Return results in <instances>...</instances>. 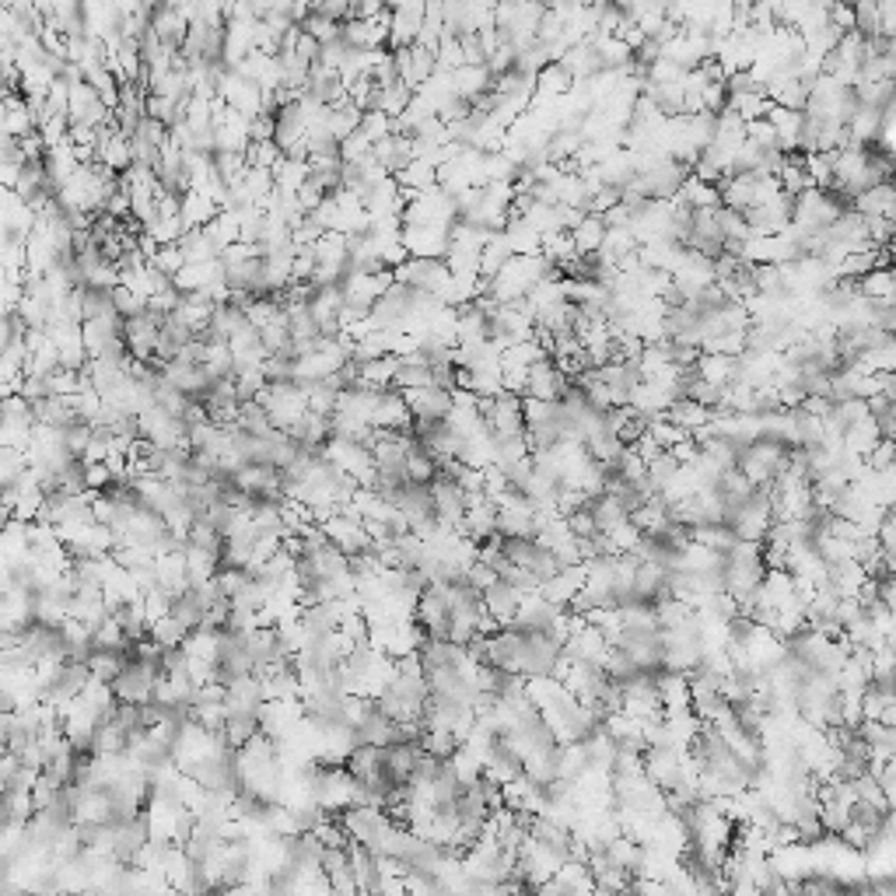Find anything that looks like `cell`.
Listing matches in <instances>:
<instances>
[{"instance_id": "obj_10", "label": "cell", "mask_w": 896, "mask_h": 896, "mask_svg": "<svg viewBox=\"0 0 896 896\" xmlns=\"http://www.w3.org/2000/svg\"><path fill=\"white\" fill-rule=\"evenodd\" d=\"M399 189H410V193H427V189H438V165L431 161H413L406 172L396 175Z\"/></svg>"}, {"instance_id": "obj_2", "label": "cell", "mask_w": 896, "mask_h": 896, "mask_svg": "<svg viewBox=\"0 0 896 896\" xmlns=\"http://www.w3.org/2000/svg\"><path fill=\"white\" fill-rule=\"evenodd\" d=\"M158 340H161V322L154 319L151 312L137 315V319H126L123 343L137 364H154V357H158Z\"/></svg>"}, {"instance_id": "obj_11", "label": "cell", "mask_w": 896, "mask_h": 896, "mask_svg": "<svg viewBox=\"0 0 896 896\" xmlns=\"http://www.w3.org/2000/svg\"><path fill=\"white\" fill-rule=\"evenodd\" d=\"M186 637H189V630L182 627V623L175 620L172 613H168V616H161V620H154V623H151V641L158 644L161 651H168V648H179V644H186Z\"/></svg>"}, {"instance_id": "obj_7", "label": "cell", "mask_w": 896, "mask_h": 896, "mask_svg": "<svg viewBox=\"0 0 896 896\" xmlns=\"http://www.w3.org/2000/svg\"><path fill=\"white\" fill-rule=\"evenodd\" d=\"M427 385H431V364H427L417 350L399 357L396 382H392V389L406 392V389H427Z\"/></svg>"}, {"instance_id": "obj_9", "label": "cell", "mask_w": 896, "mask_h": 896, "mask_svg": "<svg viewBox=\"0 0 896 896\" xmlns=\"http://www.w3.org/2000/svg\"><path fill=\"white\" fill-rule=\"evenodd\" d=\"M123 665H126V648L123 651L95 648V651H91V658H88L91 676H95L98 683H109V686L116 683V676L123 672Z\"/></svg>"}, {"instance_id": "obj_6", "label": "cell", "mask_w": 896, "mask_h": 896, "mask_svg": "<svg viewBox=\"0 0 896 896\" xmlns=\"http://www.w3.org/2000/svg\"><path fill=\"white\" fill-rule=\"evenodd\" d=\"M217 214H221V207L207 189H193V193L182 196V224L186 228H207Z\"/></svg>"}, {"instance_id": "obj_1", "label": "cell", "mask_w": 896, "mask_h": 896, "mask_svg": "<svg viewBox=\"0 0 896 896\" xmlns=\"http://www.w3.org/2000/svg\"><path fill=\"white\" fill-rule=\"evenodd\" d=\"M161 679V662H126L123 672L112 683V693H116L119 704H147L154 700V686Z\"/></svg>"}, {"instance_id": "obj_4", "label": "cell", "mask_w": 896, "mask_h": 896, "mask_svg": "<svg viewBox=\"0 0 896 896\" xmlns=\"http://www.w3.org/2000/svg\"><path fill=\"white\" fill-rule=\"evenodd\" d=\"M403 399L410 406L413 420H448V413L455 406L452 392L434 389V385H427V389H406Z\"/></svg>"}, {"instance_id": "obj_8", "label": "cell", "mask_w": 896, "mask_h": 896, "mask_svg": "<svg viewBox=\"0 0 896 896\" xmlns=\"http://www.w3.org/2000/svg\"><path fill=\"white\" fill-rule=\"evenodd\" d=\"M179 249L186 256V263H214V259H221V249L207 235V228H186V235L179 238Z\"/></svg>"}, {"instance_id": "obj_3", "label": "cell", "mask_w": 896, "mask_h": 896, "mask_svg": "<svg viewBox=\"0 0 896 896\" xmlns=\"http://www.w3.org/2000/svg\"><path fill=\"white\" fill-rule=\"evenodd\" d=\"M322 532H326V539L333 546H340L347 557H354V553H364L371 550V536L368 529H364V522L357 515H350L347 508L336 511L333 518H329L326 525H322Z\"/></svg>"}, {"instance_id": "obj_5", "label": "cell", "mask_w": 896, "mask_h": 896, "mask_svg": "<svg viewBox=\"0 0 896 896\" xmlns=\"http://www.w3.org/2000/svg\"><path fill=\"white\" fill-rule=\"evenodd\" d=\"M522 599L525 595H518L508 581H494V585L483 592V609H487V616H494L501 627H511L518 609H522Z\"/></svg>"}]
</instances>
